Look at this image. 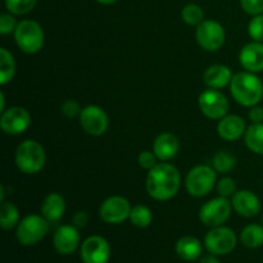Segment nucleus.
<instances>
[{
	"label": "nucleus",
	"instance_id": "423d86ee",
	"mask_svg": "<svg viewBox=\"0 0 263 263\" xmlns=\"http://www.w3.org/2000/svg\"><path fill=\"white\" fill-rule=\"evenodd\" d=\"M185 185L192 197H205L212 192L216 185V170L207 164L193 167L187 174Z\"/></svg>",
	"mask_w": 263,
	"mask_h": 263
},
{
	"label": "nucleus",
	"instance_id": "9b49d317",
	"mask_svg": "<svg viewBox=\"0 0 263 263\" xmlns=\"http://www.w3.org/2000/svg\"><path fill=\"white\" fill-rule=\"evenodd\" d=\"M199 108L210 120H221L228 115L229 102L225 95L217 89H210L199 95Z\"/></svg>",
	"mask_w": 263,
	"mask_h": 263
},
{
	"label": "nucleus",
	"instance_id": "2eb2a0df",
	"mask_svg": "<svg viewBox=\"0 0 263 263\" xmlns=\"http://www.w3.org/2000/svg\"><path fill=\"white\" fill-rule=\"evenodd\" d=\"M55 251L62 256H69L80 246L79 229L74 225H62L57 229L53 236Z\"/></svg>",
	"mask_w": 263,
	"mask_h": 263
},
{
	"label": "nucleus",
	"instance_id": "0eeeda50",
	"mask_svg": "<svg viewBox=\"0 0 263 263\" xmlns=\"http://www.w3.org/2000/svg\"><path fill=\"white\" fill-rule=\"evenodd\" d=\"M233 210V204L225 197H217L208 200L199 211V218L203 225L210 228L222 226L229 220Z\"/></svg>",
	"mask_w": 263,
	"mask_h": 263
},
{
	"label": "nucleus",
	"instance_id": "f8f14e48",
	"mask_svg": "<svg viewBox=\"0 0 263 263\" xmlns=\"http://www.w3.org/2000/svg\"><path fill=\"white\" fill-rule=\"evenodd\" d=\"M131 205L126 198L113 195L107 198L99 207V216L104 222L118 225L130 217Z\"/></svg>",
	"mask_w": 263,
	"mask_h": 263
},
{
	"label": "nucleus",
	"instance_id": "20e7f679",
	"mask_svg": "<svg viewBox=\"0 0 263 263\" xmlns=\"http://www.w3.org/2000/svg\"><path fill=\"white\" fill-rule=\"evenodd\" d=\"M50 222L43 215H28L20 221L15 229V238L22 246H35L43 240L49 231Z\"/></svg>",
	"mask_w": 263,
	"mask_h": 263
},
{
	"label": "nucleus",
	"instance_id": "aec40b11",
	"mask_svg": "<svg viewBox=\"0 0 263 263\" xmlns=\"http://www.w3.org/2000/svg\"><path fill=\"white\" fill-rule=\"evenodd\" d=\"M233 80V73L228 66L223 64H213L205 69L203 74V81L210 89H223Z\"/></svg>",
	"mask_w": 263,
	"mask_h": 263
},
{
	"label": "nucleus",
	"instance_id": "cd10ccee",
	"mask_svg": "<svg viewBox=\"0 0 263 263\" xmlns=\"http://www.w3.org/2000/svg\"><path fill=\"white\" fill-rule=\"evenodd\" d=\"M181 18L186 25L198 27L204 21V12H203V9L199 5L194 4V3H190V4L185 5L182 8Z\"/></svg>",
	"mask_w": 263,
	"mask_h": 263
},
{
	"label": "nucleus",
	"instance_id": "a19ab883",
	"mask_svg": "<svg viewBox=\"0 0 263 263\" xmlns=\"http://www.w3.org/2000/svg\"><path fill=\"white\" fill-rule=\"evenodd\" d=\"M97 2L99 3V4H103V5H110V4H113V3L117 2V0H97Z\"/></svg>",
	"mask_w": 263,
	"mask_h": 263
},
{
	"label": "nucleus",
	"instance_id": "6ab92c4d",
	"mask_svg": "<svg viewBox=\"0 0 263 263\" xmlns=\"http://www.w3.org/2000/svg\"><path fill=\"white\" fill-rule=\"evenodd\" d=\"M180 149L179 139L170 133H163L157 136L153 143V152L157 158L162 162L171 161L177 156Z\"/></svg>",
	"mask_w": 263,
	"mask_h": 263
},
{
	"label": "nucleus",
	"instance_id": "7ed1b4c3",
	"mask_svg": "<svg viewBox=\"0 0 263 263\" xmlns=\"http://www.w3.org/2000/svg\"><path fill=\"white\" fill-rule=\"evenodd\" d=\"M46 156L43 145L36 140H25L17 146L15 164L25 175H35L43 170Z\"/></svg>",
	"mask_w": 263,
	"mask_h": 263
},
{
	"label": "nucleus",
	"instance_id": "a878e982",
	"mask_svg": "<svg viewBox=\"0 0 263 263\" xmlns=\"http://www.w3.org/2000/svg\"><path fill=\"white\" fill-rule=\"evenodd\" d=\"M20 223V211L13 203H3L0 207V226L3 230H12Z\"/></svg>",
	"mask_w": 263,
	"mask_h": 263
},
{
	"label": "nucleus",
	"instance_id": "58836bf2",
	"mask_svg": "<svg viewBox=\"0 0 263 263\" xmlns=\"http://www.w3.org/2000/svg\"><path fill=\"white\" fill-rule=\"evenodd\" d=\"M199 263H220V261H218L217 256H215V254L210 253V254H207V256L200 257Z\"/></svg>",
	"mask_w": 263,
	"mask_h": 263
},
{
	"label": "nucleus",
	"instance_id": "2f4dec72",
	"mask_svg": "<svg viewBox=\"0 0 263 263\" xmlns=\"http://www.w3.org/2000/svg\"><path fill=\"white\" fill-rule=\"evenodd\" d=\"M217 192L220 197H233L236 193V182L233 177H223L218 181Z\"/></svg>",
	"mask_w": 263,
	"mask_h": 263
},
{
	"label": "nucleus",
	"instance_id": "4468645a",
	"mask_svg": "<svg viewBox=\"0 0 263 263\" xmlns=\"http://www.w3.org/2000/svg\"><path fill=\"white\" fill-rule=\"evenodd\" d=\"M31 125V116L23 107H12L4 110L0 118L2 130L8 135H21Z\"/></svg>",
	"mask_w": 263,
	"mask_h": 263
},
{
	"label": "nucleus",
	"instance_id": "ea45409f",
	"mask_svg": "<svg viewBox=\"0 0 263 263\" xmlns=\"http://www.w3.org/2000/svg\"><path fill=\"white\" fill-rule=\"evenodd\" d=\"M5 110V95L4 92H0V112H4Z\"/></svg>",
	"mask_w": 263,
	"mask_h": 263
},
{
	"label": "nucleus",
	"instance_id": "1a4fd4ad",
	"mask_svg": "<svg viewBox=\"0 0 263 263\" xmlns=\"http://www.w3.org/2000/svg\"><path fill=\"white\" fill-rule=\"evenodd\" d=\"M198 44L207 51H216L225 44L226 33L222 25L217 21L204 20L195 31Z\"/></svg>",
	"mask_w": 263,
	"mask_h": 263
},
{
	"label": "nucleus",
	"instance_id": "dca6fc26",
	"mask_svg": "<svg viewBox=\"0 0 263 263\" xmlns=\"http://www.w3.org/2000/svg\"><path fill=\"white\" fill-rule=\"evenodd\" d=\"M233 210L241 217H254L261 211V200L251 190H239L233 195Z\"/></svg>",
	"mask_w": 263,
	"mask_h": 263
},
{
	"label": "nucleus",
	"instance_id": "9d476101",
	"mask_svg": "<svg viewBox=\"0 0 263 263\" xmlns=\"http://www.w3.org/2000/svg\"><path fill=\"white\" fill-rule=\"evenodd\" d=\"M112 254L109 243L100 235H91L85 239L80 248L82 263H108Z\"/></svg>",
	"mask_w": 263,
	"mask_h": 263
},
{
	"label": "nucleus",
	"instance_id": "4be33fe9",
	"mask_svg": "<svg viewBox=\"0 0 263 263\" xmlns=\"http://www.w3.org/2000/svg\"><path fill=\"white\" fill-rule=\"evenodd\" d=\"M66 212L64 198L58 193H50L41 204V215L50 223L58 222Z\"/></svg>",
	"mask_w": 263,
	"mask_h": 263
},
{
	"label": "nucleus",
	"instance_id": "473e14b6",
	"mask_svg": "<svg viewBox=\"0 0 263 263\" xmlns=\"http://www.w3.org/2000/svg\"><path fill=\"white\" fill-rule=\"evenodd\" d=\"M18 22L15 20V15L12 13H2L0 15V33L2 35H8L10 32H14Z\"/></svg>",
	"mask_w": 263,
	"mask_h": 263
},
{
	"label": "nucleus",
	"instance_id": "f257e3e1",
	"mask_svg": "<svg viewBox=\"0 0 263 263\" xmlns=\"http://www.w3.org/2000/svg\"><path fill=\"white\" fill-rule=\"evenodd\" d=\"M180 184L181 175L179 170L167 162H161L149 170L145 185L149 197L159 202H166L177 194Z\"/></svg>",
	"mask_w": 263,
	"mask_h": 263
},
{
	"label": "nucleus",
	"instance_id": "c756f323",
	"mask_svg": "<svg viewBox=\"0 0 263 263\" xmlns=\"http://www.w3.org/2000/svg\"><path fill=\"white\" fill-rule=\"evenodd\" d=\"M37 0H5V8L14 15H25L35 8Z\"/></svg>",
	"mask_w": 263,
	"mask_h": 263
},
{
	"label": "nucleus",
	"instance_id": "e433bc0d",
	"mask_svg": "<svg viewBox=\"0 0 263 263\" xmlns=\"http://www.w3.org/2000/svg\"><path fill=\"white\" fill-rule=\"evenodd\" d=\"M248 117L252 123H263V108L259 107L258 104L251 107Z\"/></svg>",
	"mask_w": 263,
	"mask_h": 263
},
{
	"label": "nucleus",
	"instance_id": "6e6552de",
	"mask_svg": "<svg viewBox=\"0 0 263 263\" xmlns=\"http://www.w3.org/2000/svg\"><path fill=\"white\" fill-rule=\"evenodd\" d=\"M204 247L215 256L231 253L236 247V234L230 228L217 226L212 228L204 236Z\"/></svg>",
	"mask_w": 263,
	"mask_h": 263
},
{
	"label": "nucleus",
	"instance_id": "412c9836",
	"mask_svg": "<svg viewBox=\"0 0 263 263\" xmlns=\"http://www.w3.org/2000/svg\"><path fill=\"white\" fill-rule=\"evenodd\" d=\"M175 251H176V254L182 261L193 262L202 257L203 244L195 236L186 235L177 240L176 246H175Z\"/></svg>",
	"mask_w": 263,
	"mask_h": 263
},
{
	"label": "nucleus",
	"instance_id": "5701e85b",
	"mask_svg": "<svg viewBox=\"0 0 263 263\" xmlns=\"http://www.w3.org/2000/svg\"><path fill=\"white\" fill-rule=\"evenodd\" d=\"M240 241L249 249L261 248L263 246V225L251 223L241 230Z\"/></svg>",
	"mask_w": 263,
	"mask_h": 263
},
{
	"label": "nucleus",
	"instance_id": "c85d7f7f",
	"mask_svg": "<svg viewBox=\"0 0 263 263\" xmlns=\"http://www.w3.org/2000/svg\"><path fill=\"white\" fill-rule=\"evenodd\" d=\"M235 158L230 153L226 152H218L212 159V167L216 170V172L220 174H226L230 172L235 166Z\"/></svg>",
	"mask_w": 263,
	"mask_h": 263
},
{
	"label": "nucleus",
	"instance_id": "79ce46f5",
	"mask_svg": "<svg viewBox=\"0 0 263 263\" xmlns=\"http://www.w3.org/2000/svg\"><path fill=\"white\" fill-rule=\"evenodd\" d=\"M262 225H263V216H262Z\"/></svg>",
	"mask_w": 263,
	"mask_h": 263
},
{
	"label": "nucleus",
	"instance_id": "f704fd0d",
	"mask_svg": "<svg viewBox=\"0 0 263 263\" xmlns=\"http://www.w3.org/2000/svg\"><path fill=\"white\" fill-rule=\"evenodd\" d=\"M157 156L154 154V152L151 151H144L139 154L138 157V162H139V166L144 170H152L154 166H156L158 162H157Z\"/></svg>",
	"mask_w": 263,
	"mask_h": 263
},
{
	"label": "nucleus",
	"instance_id": "72a5a7b5",
	"mask_svg": "<svg viewBox=\"0 0 263 263\" xmlns=\"http://www.w3.org/2000/svg\"><path fill=\"white\" fill-rule=\"evenodd\" d=\"M61 110H62V113L66 116V117L74 118V117H77V116H80V113H81L82 109H81V107H80V104L77 100L67 99V100H64L63 104H62Z\"/></svg>",
	"mask_w": 263,
	"mask_h": 263
},
{
	"label": "nucleus",
	"instance_id": "a211bd4d",
	"mask_svg": "<svg viewBox=\"0 0 263 263\" xmlns=\"http://www.w3.org/2000/svg\"><path fill=\"white\" fill-rule=\"evenodd\" d=\"M218 135L226 141H235L246 135V121L236 115H226L217 125Z\"/></svg>",
	"mask_w": 263,
	"mask_h": 263
},
{
	"label": "nucleus",
	"instance_id": "bb28decb",
	"mask_svg": "<svg viewBox=\"0 0 263 263\" xmlns=\"http://www.w3.org/2000/svg\"><path fill=\"white\" fill-rule=\"evenodd\" d=\"M128 220H130L131 223H133L134 226H136V228L145 229L148 228L152 223V221H153V215H152V211L149 210L146 205L138 204L134 205V207L131 208V213Z\"/></svg>",
	"mask_w": 263,
	"mask_h": 263
},
{
	"label": "nucleus",
	"instance_id": "7c9ffc66",
	"mask_svg": "<svg viewBox=\"0 0 263 263\" xmlns=\"http://www.w3.org/2000/svg\"><path fill=\"white\" fill-rule=\"evenodd\" d=\"M248 33L253 41L263 43V13L253 15L248 25Z\"/></svg>",
	"mask_w": 263,
	"mask_h": 263
},
{
	"label": "nucleus",
	"instance_id": "b1692460",
	"mask_svg": "<svg viewBox=\"0 0 263 263\" xmlns=\"http://www.w3.org/2000/svg\"><path fill=\"white\" fill-rule=\"evenodd\" d=\"M244 141L249 151L263 156V123H252L247 128Z\"/></svg>",
	"mask_w": 263,
	"mask_h": 263
},
{
	"label": "nucleus",
	"instance_id": "4c0bfd02",
	"mask_svg": "<svg viewBox=\"0 0 263 263\" xmlns=\"http://www.w3.org/2000/svg\"><path fill=\"white\" fill-rule=\"evenodd\" d=\"M89 222V215L86 212H76L74 213L73 218H72V225L79 228H85Z\"/></svg>",
	"mask_w": 263,
	"mask_h": 263
},
{
	"label": "nucleus",
	"instance_id": "39448f33",
	"mask_svg": "<svg viewBox=\"0 0 263 263\" xmlns=\"http://www.w3.org/2000/svg\"><path fill=\"white\" fill-rule=\"evenodd\" d=\"M14 40L18 48L27 54H35L44 45L43 27L36 21L23 20L14 30Z\"/></svg>",
	"mask_w": 263,
	"mask_h": 263
},
{
	"label": "nucleus",
	"instance_id": "f03ea898",
	"mask_svg": "<svg viewBox=\"0 0 263 263\" xmlns=\"http://www.w3.org/2000/svg\"><path fill=\"white\" fill-rule=\"evenodd\" d=\"M230 91L239 104L251 108L262 100L263 82L253 72H239L233 76Z\"/></svg>",
	"mask_w": 263,
	"mask_h": 263
},
{
	"label": "nucleus",
	"instance_id": "ddd939ff",
	"mask_svg": "<svg viewBox=\"0 0 263 263\" xmlns=\"http://www.w3.org/2000/svg\"><path fill=\"white\" fill-rule=\"evenodd\" d=\"M80 125L89 135L100 136L107 131L109 120L103 108L98 105H87L80 113Z\"/></svg>",
	"mask_w": 263,
	"mask_h": 263
},
{
	"label": "nucleus",
	"instance_id": "c9c22d12",
	"mask_svg": "<svg viewBox=\"0 0 263 263\" xmlns=\"http://www.w3.org/2000/svg\"><path fill=\"white\" fill-rule=\"evenodd\" d=\"M240 5L249 15H257L263 13V0H240Z\"/></svg>",
	"mask_w": 263,
	"mask_h": 263
},
{
	"label": "nucleus",
	"instance_id": "393cba45",
	"mask_svg": "<svg viewBox=\"0 0 263 263\" xmlns=\"http://www.w3.org/2000/svg\"><path fill=\"white\" fill-rule=\"evenodd\" d=\"M15 73V62L12 53L5 48L0 49V84H9Z\"/></svg>",
	"mask_w": 263,
	"mask_h": 263
},
{
	"label": "nucleus",
	"instance_id": "f3484780",
	"mask_svg": "<svg viewBox=\"0 0 263 263\" xmlns=\"http://www.w3.org/2000/svg\"><path fill=\"white\" fill-rule=\"evenodd\" d=\"M239 61L246 71L258 73L263 71V43L252 41L241 48Z\"/></svg>",
	"mask_w": 263,
	"mask_h": 263
}]
</instances>
